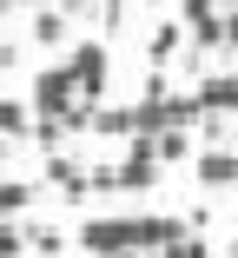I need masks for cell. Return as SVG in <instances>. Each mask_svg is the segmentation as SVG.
I'll list each match as a JSON object with an SVG mask.
<instances>
[{
    "label": "cell",
    "instance_id": "cell-14",
    "mask_svg": "<svg viewBox=\"0 0 238 258\" xmlns=\"http://www.w3.org/2000/svg\"><path fill=\"white\" fill-rule=\"evenodd\" d=\"M159 258H212V238L205 232H179V238L159 245Z\"/></svg>",
    "mask_w": 238,
    "mask_h": 258
},
{
    "label": "cell",
    "instance_id": "cell-12",
    "mask_svg": "<svg viewBox=\"0 0 238 258\" xmlns=\"http://www.w3.org/2000/svg\"><path fill=\"white\" fill-rule=\"evenodd\" d=\"M27 126H33V113H27V99H0V146H14V139H27Z\"/></svg>",
    "mask_w": 238,
    "mask_h": 258
},
{
    "label": "cell",
    "instance_id": "cell-16",
    "mask_svg": "<svg viewBox=\"0 0 238 258\" xmlns=\"http://www.w3.org/2000/svg\"><path fill=\"white\" fill-rule=\"evenodd\" d=\"M20 245H27V232L14 219H0V258H20Z\"/></svg>",
    "mask_w": 238,
    "mask_h": 258
},
{
    "label": "cell",
    "instance_id": "cell-11",
    "mask_svg": "<svg viewBox=\"0 0 238 258\" xmlns=\"http://www.w3.org/2000/svg\"><path fill=\"white\" fill-rule=\"evenodd\" d=\"M93 133L100 139H132V106H93Z\"/></svg>",
    "mask_w": 238,
    "mask_h": 258
},
{
    "label": "cell",
    "instance_id": "cell-8",
    "mask_svg": "<svg viewBox=\"0 0 238 258\" xmlns=\"http://www.w3.org/2000/svg\"><path fill=\"white\" fill-rule=\"evenodd\" d=\"M152 139V159L159 166H192V133L185 126H166V133H146Z\"/></svg>",
    "mask_w": 238,
    "mask_h": 258
},
{
    "label": "cell",
    "instance_id": "cell-2",
    "mask_svg": "<svg viewBox=\"0 0 238 258\" xmlns=\"http://www.w3.org/2000/svg\"><path fill=\"white\" fill-rule=\"evenodd\" d=\"M73 99H80V86H73L66 67H40V73H33V93H27V113H33V119H60Z\"/></svg>",
    "mask_w": 238,
    "mask_h": 258
},
{
    "label": "cell",
    "instance_id": "cell-15",
    "mask_svg": "<svg viewBox=\"0 0 238 258\" xmlns=\"http://www.w3.org/2000/svg\"><path fill=\"white\" fill-rule=\"evenodd\" d=\"M33 205V185H20V179H0V219H20Z\"/></svg>",
    "mask_w": 238,
    "mask_h": 258
},
{
    "label": "cell",
    "instance_id": "cell-9",
    "mask_svg": "<svg viewBox=\"0 0 238 258\" xmlns=\"http://www.w3.org/2000/svg\"><path fill=\"white\" fill-rule=\"evenodd\" d=\"M179 46H185V20H159V27H152V40H146V67H159V73H166V60L179 53Z\"/></svg>",
    "mask_w": 238,
    "mask_h": 258
},
{
    "label": "cell",
    "instance_id": "cell-5",
    "mask_svg": "<svg viewBox=\"0 0 238 258\" xmlns=\"http://www.w3.org/2000/svg\"><path fill=\"white\" fill-rule=\"evenodd\" d=\"M192 179H199L205 192H231V185H238V152H231V146H205V152H192Z\"/></svg>",
    "mask_w": 238,
    "mask_h": 258
},
{
    "label": "cell",
    "instance_id": "cell-3",
    "mask_svg": "<svg viewBox=\"0 0 238 258\" xmlns=\"http://www.w3.org/2000/svg\"><path fill=\"white\" fill-rule=\"evenodd\" d=\"M159 172H166V166L152 159V139H146V133H132V139H126V159L113 166L119 192H159Z\"/></svg>",
    "mask_w": 238,
    "mask_h": 258
},
{
    "label": "cell",
    "instance_id": "cell-18",
    "mask_svg": "<svg viewBox=\"0 0 238 258\" xmlns=\"http://www.w3.org/2000/svg\"><path fill=\"white\" fill-rule=\"evenodd\" d=\"M205 7H225V0H179V14L192 20V14H205Z\"/></svg>",
    "mask_w": 238,
    "mask_h": 258
},
{
    "label": "cell",
    "instance_id": "cell-6",
    "mask_svg": "<svg viewBox=\"0 0 238 258\" xmlns=\"http://www.w3.org/2000/svg\"><path fill=\"white\" fill-rule=\"evenodd\" d=\"M46 185H53L66 205H80L93 185H86V166H73V159H60V152H46Z\"/></svg>",
    "mask_w": 238,
    "mask_h": 258
},
{
    "label": "cell",
    "instance_id": "cell-19",
    "mask_svg": "<svg viewBox=\"0 0 238 258\" xmlns=\"http://www.w3.org/2000/svg\"><path fill=\"white\" fill-rule=\"evenodd\" d=\"M225 53H238V14H225Z\"/></svg>",
    "mask_w": 238,
    "mask_h": 258
},
{
    "label": "cell",
    "instance_id": "cell-4",
    "mask_svg": "<svg viewBox=\"0 0 238 258\" xmlns=\"http://www.w3.org/2000/svg\"><path fill=\"white\" fill-rule=\"evenodd\" d=\"M66 73H73L80 99H93V106H100V99H106V46H100V40H80L73 53H66Z\"/></svg>",
    "mask_w": 238,
    "mask_h": 258
},
{
    "label": "cell",
    "instance_id": "cell-20",
    "mask_svg": "<svg viewBox=\"0 0 238 258\" xmlns=\"http://www.w3.org/2000/svg\"><path fill=\"white\" fill-rule=\"evenodd\" d=\"M225 258H238V245H231V251H225Z\"/></svg>",
    "mask_w": 238,
    "mask_h": 258
},
{
    "label": "cell",
    "instance_id": "cell-7",
    "mask_svg": "<svg viewBox=\"0 0 238 258\" xmlns=\"http://www.w3.org/2000/svg\"><path fill=\"white\" fill-rule=\"evenodd\" d=\"M185 40H192V53H218L225 46V7H205L185 20Z\"/></svg>",
    "mask_w": 238,
    "mask_h": 258
},
{
    "label": "cell",
    "instance_id": "cell-10",
    "mask_svg": "<svg viewBox=\"0 0 238 258\" xmlns=\"http://www.w3.org/2000/svg\"><path fill=\"white\" fill-rule=\"evenodd\" d=\"M33 40H40V46H66V40H73V20H66L60 7H40V14H33Z\"/></svg>",
    "mask_w": 238,
    "mask_h": 258
},
{
    "label": "cell",
    "instance_id": "cell-17",
    "mask_svg": "<svg viewBox=\"0 0 238 258\" xmlns=\"http://www.w3.org/2000/svg\"><path fill=\"white\" fill-rule=\"evenodd\" d=\"M53 7H60V14H66V20H86V14H93V7H100V0H53Z\"/></svg>",
    "mask_w": 238,
    "mask_h": 258
},
{
    "label": "cell",
    "instance_id": "cell-13",
    "mask_svg": "<svg viewBox=\"0 0 238 258\" xmlns=\"http://www.w3.org/2000/svg\"><path fill=\"white\" fill-rule=\"evenodd\" d=\"M20 232H27V245H33L40 258H60V251H66V232L46 225V219H40V225H20Z\"/></svg>",
    "mask_w": 238,
    "mask_h": 258
},
{
    "label": "cell",
    "instance_id": "cell-1",
    "mask_svg": "<svg viewBox=\"0 0 238 258\" xmlns=\"http://www.w3.org/2000/svg\"><path fill=\"white\" fill-rule=\"evenodd\" d=\"M80 245L93 258H132L139 251V219H86L80 225Z\"/></svg>",
    "mask_w": 238,
    "mask_h": 258
},
{
    "label": "cell",
    "instance_id": "cell-21",
    "mask_svg": "<svg viewBox=\"0 0 238 258\" xmlns=\"http://www.w3.org/2000/svg\"><path fill=\"white\" fill-rule=\"evenodd\" d=\"M0 7H14V0H0Z\"/></svg>",
    "mask_w": 238,
    "mask_h": 258
}]
</instances>
